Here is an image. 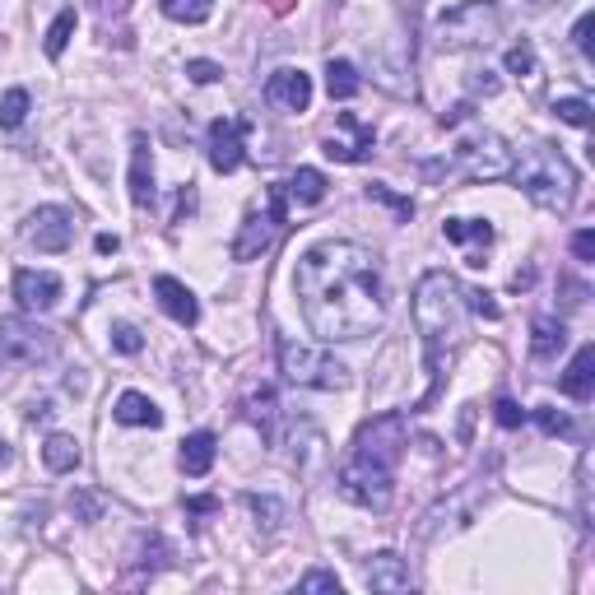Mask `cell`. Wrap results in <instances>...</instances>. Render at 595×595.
I'll return each instance as SVG.
<instances>
[{
	"label": "cell",
	"instance_id": "cell-12",
	"mask_svg": "<svg viewBox=\"0 0 595 595\" xmlns=\"http://www.w3.org/2000/svg\"><path fill=\"white\" fill-rule=\"evenodd\" d=\"M266 103L270 108H280V112H307L312 108V75L307 70H274L266 79Z\"/></svg>",
	"mask_w": 595,
	"mask_h": 595
},
{
	"label": "cell",
	"instance_id": "cell-7",
	"mask_svg": "<svg viewBox=\"0 0 595 595\" xmlns=\"http://www.w3.org/2000/svg\"><path fill=\"white\" fill-rule=\"evenodd\" d=\"M280 372L293 386H312V391H345L349 386V368L316 345L280 340Z\"/></svg>",
	"mask_w": 595,
	"mask_h": 595
},
{
	"label": "cell",
	"instance_id": "cell-44",
	"mask_svg": "<svg viewBox=\"0 0 595 595\" xmlns=\"http://www.w3.org/2000/svg\"><path fill=\"white\" fill-rule=\"evenodd\" d=\"M5 465H10V447H5V442H0V470H5Z\"/></svg>",
	"mask_w": 595,
	"mask_h": 595
},
{
	"label": "cell",
	"instance_id": "cell-24",
	"mask_svg": "<svg viewBox=\"0 0 595 595\" xmlns=\"http://www.w3.org/2000/svg\"><path fill=\"white\" fill-rule=\"evenodd\" d=\"M284 191H289V201H303V205H316V201H326V177L316 172V168H298L289 182H284Z\"/></svg>",
	"mask_w": 595,
	"mask_h": 595
},
{
	"label": "cell",
	"instance_id": "cell-34",
	"mask_svg": "<svg viewBox=\"0 0 595 595\" xmlns=\"http://www.w3.org/2000/svg\"><path fill=\"white\" fill-rule=\"evenodd\" d=\"M187 75L195 79V85H220L224 66L220 61H205V56H195V61H187Z\"/></svg>",
	"mask_w": 595,
	"mask_h": 595
},
{
	"label": "cell",
	"instance_id": "cell-17",
	"mask_svg": "<svg viewBox=\"0 0 595 595\" xmlns=\"http://www.w3.org/2000/svg\"><path fill=\"white\" fill-rule=\"evenodd\" d=\"M442 233H447V243L474 247V251H470V266H474V270L484 266V251L493 247V224H484V220H447Z\"/></svg>",
	"mask_w": 595,
	"mask_h": 595
},
{
	"label": "cell",
	"instance_id": "cell-29",
	"mask_svg": "<svg viewBox=\"0 0 595 595\" xmlns=\"http://www.w3.org/2000/svg\"><path fill=\"white\" fill-rule=\"evenodd\" d=\"M553 116L568 122V126H577V131H586L591 126V103L586 98H559V103H553Z\"/></svg>",
	"mask_w": 595,
	"mask_h": 595
},
{
	"label": "cell",
	"instance_id": "cell-22",
	"mask_svg": "<svg viewBox=\"0 0 595 595\" xmlns=\"http://www.w3.org/2000/svg\"><path fill=\"white\" fill-rule=\"evenodd\" d=\"M563 345H568V326H563V322H553V316H540V322L530 326V353H535L540 363L559 359Z\"/></svg>",
	"mask_w": 595,
	"mask_h": 595
},
{
	"label": "cell",
	"instance_id": "cell-16",
	"mask_svg": "<svg viewBox=\"0 0 595 595\" xmlns=\"http://www.w3.org/2000/svg\"><path fill=\"white\" fill-rule=\"evenodd\" d=\"M154 154L145 135H131V201L135 210H149L154 205Z\"/></svg>",
	"mask_w": 595,
	"mask_h": 595
},
{
	"label": "cell",
	"instance_id": "cell-9",
	"mask_svg": "<svg viewBox=\"0 0 595 595\" xmlns=\"http://www.w3.org/2000/svg\"><path fill=\"white\" fill-rule=\"evenodd\" d=\"M56 359V330L29 322V316H5L0 322V368H37Z\"/></svg>",
	"mask_w": 595,
	"mask_h": 595
},
{
	"label": "cell",
	"instance_id": "cell-45",
	"mask_svg": "<svg viewBox=\"0 0 595 595\" xmlns=\"http://www.w3.org/2000/svg\"><path fill=\"white\" fill-rule=\"evenodd\" d=\"M526 5H553V0H526Z\"/></svg>",
	"mask_w": 595,
	"mask_h": 595
},
{
	"label": "cell",
	"instance_id": "cell-41",
	"mask_svg": "<svg viewBox=\"0 0 595 595\" xmlns=\"http://www.w3.org/2000/svg\"><path fill=\"white\" fill-rule=\"evenodd\" d=\"M572 251H577V261H595V233L582 228L577 237H572Z\"/></svg>",
	"mask_w": 595,
	"mask_h": 595
},
{
	"label": "cell",
	"instance_id": "cell-18",
	"mask_svg": "<svg viewBox=\"0 0 595 595\" xmlns=\"http://www.w3.org/2000/svg\"><path fill=\"white\" fill-rule=\"evenodd\" d=\"M112 419L126 424V428H158V424H164V409H158L149 395H141V391H122V395H116V405H112Z\"/></svg>",
	"mask_w": 595,
	"mask_h": 595
},
{
	"label": "cell",
	"instance_id": "cell-27",
	"mask_svg": "<svg viewBox=\"0 0 595 595\" xmlns=\"http://www.w3.org/2000/svg\"><path fill=\"white\" fill-rule=\"evenodd\" d=\"M164 14L172 24H205L214 14V0H164Z\"/></svg>",
	"mask_w": 595,
	"mask_h": 595
},
{
	"label": "cell",
	"instance_id": "cell-14",
	"mask_svg": "<svg viewBox=\"0 0 595 595\" xmlns=\"http://www.w3.org/2000/svg\"><path fill=\"white\" fill-rule=\"evenodd\" d=\"M61 274L52 270H19L14 274V298L24 312H52L56 303H61Z\"/></svg>",
	"mask_w": 595,
	"mask_h": 595
},
{
	"label": "cell",
	"instance_id": "cell-13",
	"mask_svg": "<svg viewBox=\"0 0 595 595\" xmlns=\"http://www.w3.org/2000/svg\"><path fill=\"white\" fill-rule=\"evenodd\" d=\"M340 122H345V131H349V141H345V135H326L322 154L335 158V164H363V158L372 154V145H377V131H372L368 122H359L353 112H340Z\"/></svg>",
	"mask_w": 595,
	"mask_h": 595
},
{
	"label": "cell",
	"instance_id": "cell-39",
	"mask_svg": "<svg viewBox=\"0 0 595 595\" xmlns=\"http://www.w3.org/2000/svg\"><path fill=\"white\" fill-rule=\"evenodd\" d=\"M298 591H335L340 595V577H335V572H307V577L298 582Z\"/></svg>",
	"mask_w": 595,
	"mask_h": 595
},
{
	"label": "cell",
	"instance_id": "cell-1",
	"mask_svg": "<svg viewBox=\"0 0 595 595\" xmlns=\"http://www.w3.org/2000/svg\"><path fill=\"white\" fill-rule=\"evenodd\" d=\"M298 307L303 322L322 345H353L372 335L386 316V284L382 266L363 243H316L298 256L293 270Z\"/></svg>",
	"mask_w": 595,
	"mask_h": 595
},
{
	"label": "cell",
	"instance_id": "cell-4",
	"mask_svg": "<svg viewBox=\"0 0 595 595\" xmlns=\"http://www.w3.org/2000/svg\"><path fill=\"white\" fill-rule=\"evenodd\" d=\"M512 172H517V187L540 210H549V214H568L572 210V195H577V168L563 158V149L530 145L521 154V164H512Z\"/></svg>",
	"mask_w": 595,
	"mask_h": 595
},
{
	"label": "cell",
	"instance_id": "cell-10",
	"mask_svg": "<svg viewBox=\"0 0 595 595\" xmlns=\"http://www.w3.org/2000/svg\"><path fill=\"white\" fill-rule=\"evenodd\" d=\"M24 243L37 251H66L75 243V214L66 205H37L24 220Z\"/></svg>",
	"mask_w": 595,
	"mask_h": 595
},
{
	"label": "cell",
	"instance_id": "cell-15",
	"mask_svg": "<svg viewBox=\"0 0 595 595\" xmlns=\"http://www.w3.org/2000/svg\"><path fill=\"white\" fill-rule=\"evenodd\" d=\"M154 293H158V307H164L177 326H195V322H201V303H195V293H191L182 280H172V274H158Z\"/></svg>",
	"mask_w": 595,
	"mask_h": 595
},
{
	"label": "cell",
	"instance_id": "cell-23",
	"mask_svg": "<svg viewBox=\"0 0 595 595\" xmlns=\"http://www.w3.org/2000/svg\"><path fill=\"white\" fill-rule=\"evenodd\" d=\"M43 465H47L52 474L79 470V442L70 438V433H52V438L43 442Z\"/></svg>",
	"mask_w": 595,
	"mask_h": 595
},
{
	"label": "cell",
	"instance_id": "cell-2",
	"mask_svg": "<svg viewBox=\"0 0 595 595\" xmlns=\"http://www.w3.org/2000/svg\"><path fill=\"white\" fill-rule=\"evenodd\" d=\"M409 447L405 414H377L368 419L340 461V493L368 512H386L395 498V465Z\"/></svg>",
	"mask_w": 595,
	"mask_h": 595
},
{
	"label": "cell",
	"instance_id": "cell-25",
	"mask_svg": "<svg viewBox=\"0 0 595 595\" xmlns=\"http://www.w3.org/2000/svg\"><path fill=\"white\" fill-rule=\"evenodd\" d=\"M326 89H330V98L349 103V98L363 89V79H359V70H353V61H335V56H330V66H326Z\"/></svg>",
	"mask_w": 595,
	"mask_h": 595
},
{
	"label": "cell",
	"instance_id": "cell-37",
	"mask_svg": "<svg viewBox=\"0 0 595 595\" xmlns=\"http://www.w3.org/2000/svg\"><path fill=\"white\" fill-rule=\"evenodd\" d=\"M368 201H382V205H391L395 214H401V220H409V214H414V205H409V201H401V195H391L386 187H377V182L368 187Z\"/></svg>",
	"mask_w": 595,
	"mask_h": 595
},
{
	"label": "cell",
	"instance_id": "cell-32",
	"mask_svg": "<svg viewBox=\"0 0 595 595\" xmlns=\"http://www.w3.org/2000/svg\"><path fill=\"white\" fill-rule=\"evenodd\" d=\"M247 507L256 512V517H266V521H256V526H266V530H274V526H280V517H284V507L274 503V498H261V493H251Z\"/></svg>",
	"mask_w": 595,
	"mask_h": 595
},
{
	"label": "cell",
	"instance_id": "cell-36",
	"mask_svg": "<svg viewBox=\"0 0 595 595\" xmlns=\"http://www.w3.org/2000/svg\"><path fill=\"white\" fill-rule=\"evenodd\" d=\"M493 419H498L503 428H521V419H526V409H521L517 401H507V395H503V401H498V405H493Z\"/></svg>",
	"mask_w": 595,
	"mask_h": 595
},
{
	"label": "cell",
	"instance_id": "cell-20",
	"mask_svg": "<svg viewBox=\"0 0 595 595\" xmlns=\"http://www.w3.org/2000/svg\"><path fill=\"white\" fill-rule=\"evenodd\" d=\"M563 395H568V401H591V395H595V349L591 345H582L577 349V359H572V368L563 372Z\"/></svg>",
	"mask_w": 595,
	"mask_h": 595
},
{
	"label": "cell",
	"instance_id": "cell-26",
	"mask_svg": "<svg viewBox=\"0 0 595 595\" xmlns=\"http://www.w3.org/2000/svg\"><path fill=\"white\" fill-rule=\"evenodd\" d=\"M29 108H33V98L29 89H10L5 98H0V131H19L29 122Z\"/></svg>",
	"mask_w": 595,
	"mask_h": 595
},
{
	"label": "cell",
	"instance_id": "cell-40",
	"mask_svg": "<svg viewBox=\"0 0 595 595\" xmlns=\"http://www.w3.org/2000/svg\"><path fill=\"white\" fill-rule=\"evenodd\" d=\"M591 29H595V19H591V14H582V19H577V29H572V47L582 52V61H591Z\"/></svg>",
	"mask_w": 595,
	"mask_h": 595
},
{
	"label": "cell",
	"instance_id": "cell-8",
	"mask_svg": "<svg viewBox=\"0 0 595 595\" xmlns=\"http://www.w3.org/2000/svg\"><path fill=\"white\" fill-rule=\"evenodd\" d=\"M284 220H289V191H284V182H274L266 191V210H247L243 228H237L233 261H256V256H266L274 247V237H280Z\"/></svg>",
	"mask_w": 595,
	"mask_h": 595
},
{
	"label": "cell",
	"instance_id": "cell-35",
	"mask_svg": "<svg viewBox=\"0 0 595 595\" xmlns=\"http://www.w3.org/2000/svg\"><path fill=\"white\" fill-rule=\"evenodd\" d=\"M465 307H470L474 316H489V322H498V316H503V307L493 303L489 293H480V289H465Z\"/></svg>",
	"mask_w": 595,
	"mask_h": 595
},
{
	"label": "cell",
	"instance_id": "cell-5",
	"mask_svg": "<svg viewBox=\"0 0 595 595\" xmlns=\"http://www.w3.org/2000/svg\"><path fill=\"white\" fill-rule=\"evenodd\" d=\"M512 149L498 131H470L456 141L451 158H447V177H465V182H498V177H512Z\"/></svg>",
	"mask_w": 595,
	"mask_h": 595
},
{
	"label": "cell",
	"instance_id": "cell-31",
	"mask_svg": "<svg viewBox=\"0 0 595 595\" xmlns=\"http://www.w3.org/2000/svg\"><path fill=\"white\" fill-rule=\"evenodd\" d=\"M112 345L122 349V353H141V349H145V335H141V326L116 322V326H112Z\"/></svg>",
	"mask_w": 595,
	"mask_h": 595
},
{
	"label": "cell",
	"instance_id": "cell-19",
	"mask_svg": "<svg viewBox=\"0 0 595 595\" xmlns=\"http://www.w3.org/2000/svg\"><path fill=\"white\" fill-rule=\"evenodd\" d=\"M363 577H368L372 591H409L414 586V577H409V568H405L401 553H377Z\"/></svg>",
	"mask_w": 595,
	"mask_h": 595
},
{
	"label": "cell",
	"instance_id": "cell-6",
	"mask_svg": "<svg viewBox=\"0 0 595 595\" xmlns=\"http://www.w3.org/2000/svg\"><path fill=\"white\" fill-rule=\"evenodd\" d=\"M498 33H503L498 5H489V0H470V5H456V10H447L438 19L433 43H438L442 52H470V47H489Z\"/></svg>",
	"mask_w": 595,
	"mask_h": 595
},
{
	"label": "cell",
	"instance_id": "cell-28",
	"mask_svg": "<svg viewBox=\"0 0 595 595\" xmlns=\"http://www.w3.org/2000/svg\"><path fill=\"white\" fill-rule=\"evenodd\" d=\"M70 33H75V10H61V14H56V24L47 29V43H43V52L52 56V61H56V56H61V52H66V43H70Z\"/></svg>",
	"mask_w": 595,
	"mask_h": 595
},
{
	"label": "cell",
	"instance_id": "cell-30",
	"mask_svg": "<svg viewBox=\"0 0 595 595\" xmlns=\"http://www.w3.org/2000/svg\"><path fill=\"white\" fill-rule=\"evenodd\" d=\"M247 419H256L266 428V438H270V424H274V391H256V395H247Z\"/></svg>",
	"mask_w": 595,
	"mask_h": 595
},
{
	"label": "cell",
	"instance_id": "cell-3",
	"mask_svg": "<svg viewBox=\"0 0 595 595\" xmlns=\"http://www.w3.org/2000/svg\"><path fill=\"white\" fill-rule=\"evenodd\" d=\"M414 330H419V340H424V372L433 377V386L428 395L419 401V409H428L433 401H438V391H442V377L451 368V353L461 349L465 340V289L461 280H456L451 270H428L419 284H414Z\"/></svg>",
	"mask_w": 595,
	"mask_h": 595
},
{
	"label": "cell",
	"instance_id": "cell-42",
	"mask_svg": "<svg viewBox=\"0 0 595 595\" xmlns=\"http://www.w3.org/2000/svg\"><path fill=\"white\" fill-rule=\"evenodd\" d=\"M135 5V0H98V14L103 19H116V14H126Z\"/></svg>",
	"mask_w": 595,
	"mask_h": 595
},
{
	"label": "cell",
	"instance_id": "cell-33",
	"mask_svg": "<svg viewBox=\"0 0 595 595\" xmlns=\"http://www.w3.org/2000/svg\"><path fill=\"white\" fill-rule=\"evenodd\" d=\"M507 75H535V47L530 43H517V47H512L507 52Z\"/></svg>",
	"mask_w": 595,
	"mask_h": 595
},
{
	"label": "cell",
	"instance_id": "cell-21",
	"mask_svg": "<svg viewBox=\"0 0 595 595\" xmlns=\"http://www.w3.org/2000/svg\"><path fill=\"white\" fill-rule=\"evenodd\" d=\"M214 433H191V438L182 442V451H177V465H182V474H191V480H201V474H210V465H214Z\"/></svg>",
	"mask_w": 595,
	"mask_h": 595
},
{
	"label": "cell",
	"instance_id": "cell-11",
	"mask_svg": "<svg viewBox=\"0 0 595 595\" xmlns=\"http://www.w3.org/2000/svg\"><path fill=\"white\" fill-rule=\"evenodd\" d=\"M247 122L243 116H220L210 122V135H205V154H210V168L214 172H237L243 168V141H247Z\"/></svg>",
	"mask_w": 595,
	"mask_h": 595
},
{
	"label": "cell",
	"instance_id": "cell-43",
	"mask_svg": "<svg viewBox=\"0 0 595 595\" xmlns=\"http://www.w3.org/2000/svg\"><path fill=\"white\" fill-rule=\"evenodd\" d=\"M187 507H191V512H214V507H220V503H214V498H191Z\"/></svg>",
	"mask_w": 595,
	"mask_h": 595
},
{
	"label": "cell",
	"instance_id": "cell-38",
	"mask_svg": "<svg viewBox=\"0 0 595 595\" xmlns=\"http://www.w3.org/2000/svg\"><path fill=\"white\" fill-rule=\"evenodd\" d=\"M535 424H540V428L549 433V438H553V433H572V424L563 419L559 409H549V405H540V409H535Z\"/></svg>",
	"mask_w": 595,
	"mask_h": 595
}]
</instances>
